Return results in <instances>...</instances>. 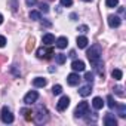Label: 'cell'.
I'll use <instances>...</instances> for the list:
<instances>
[{"instance_id": "6da1fadb", "label": "cell", "mask_w": 126, "mask_h": 126, "mask_svg": "<svg viewBox=\"0 0 126 126\" xmlns=\"http://www.w3.org/2000/svg\"><path fill=\"white\" fill-rule=\"evenodd\" d=\"M89 61H91V64L95 67V71L104 79V62L101 59V46L99 45H94L91 46V49L86 52Z\"/></svg>"}, {"instance_id": "7a4b0ae2", "label": "cell", "mask_w": 126, "mask_h": 126, "mask_svg": "<svg viewBox=\"0 0 126 126\" xmlns=\"http://www.w3.org/2000/svg\"><path fill=\"white\" fill-rule=\"evenodd\" d=\"M33 119H34V122H36L37 125H43V123H46V122L49 120V116H47V110H46L43 105H39V108H37V111L34 113Z\"/></svg>"}, {"instance_id": "3957f363", "label": "cell", "mask_w": 126, "mask_h": 126, "mask_svg": "<svg viewBox=\"0 0 126 126\" xmlns=\"http://www.w3.org/2000/svg\"><path fill=\"white\" fill-rule=\"evenodd\" d=\"M88 111H89V104H88L86 101H82V102L76 107V110H74V117H76V119L85 117V116L88 114Z\"/></svg>"}, {"instance_id": "277c9868", "label": "cell", "mask_w": 126, "mask_h": 126, "mask_svg": "<svg viewBox=\"0 0 126 126\" xmlns=\"http://www.w3.org/2000/svg\"><path fill=\"white\" fill-rule=\"evenodd\" d=\"M52 55H53L52 47H43L42 46L37 49V58H40V59H50Z\"/></svg>"}, {"instance_id": "5b68a950", "label": "cell", "mask_w": 126, "mask_h": 126, "mask_svg": "<svg viewBox=\"0 0 126 126\" xmlns=\"http://www.w3.org/2000/svg\"><path fill=\"white\" fill-rule=\"evenodd\" d=\"M37 99H39V92H37V91H30V92L24 96V102H25L27 105L34 104Z\"/></svg>"}, {"instance_id": "8992f818", "label": "cell", "mask_w": 126, "mask_h": 126, "mask_svg": "<svg viewBox=\"0 0 126 126\" xmlns=\"http://www.w3.org/2000/svg\"><path fill=\"white\" fill-rule=\"evenodd\" d=\"M2 122L3 123H12L14 122V114L8 107H3V110H2Z\"/></svg>"}, {"instance_id": "52a82bcc", "label": "cell", "mask_w": 126, "mask_h": 126, "mask_svg": "<svg viewBox=\"0 0 126 126\" xmlns=\"http://www.w3.org/2000/svg\"><path fill=\"white\" fill-rule=\"evenodd\" d=\"M68 105H70V98L68 96H61V99L56 104V108H58V111H64Z\"/></svg>"}, {"instance_id": "ba28073f", "label": "cell", "mask_w": 126, "mask_h": 126, "mask_svg": "<svg viewBox=\"0 0 126 126\" xmlns=\"http://www.w3.org/2000/svg\"><path fill=\"white\" fill-rule=\"evenodd\" d=\"M79 82H80V77H79L77 73H71V74L67 76V83H68L70 86H77Z\"/></svg>"}, {"instance_id": "9c48e42d", "label": "cell", "mask_w": 126, "mask_h": 126, "mask_svg": "<svg viewBox=\"0 0 126 126\" xmlns=\"http://www.w3.org/2000/svg\"><path fill=\"white\" fill-rule=\"evenodd\" d=\"M120 24H122V19H120L117 15H110V16H108V25H110L111 28H117Z\"/></svg>"}, {"instance_id": "30bf717a", "label": "cell", "mask_w": 126, "mask_h": 126, "mask_svg": "<svg viewBox=\"0 0 126 126\" xmlns=\"http://www.w3.org/2000/svg\"><path fill=\"white\" fill-rule=\"evenodd\" d=\"M71 68L74 71H85V62L80 59H74L73 64H71Z\"/></svg>"}, {"instance_id": "8fae6325", "label": "cell", "mask_w": 126, "mask_h": 126, "mask_svg": "<svg viewBox=\"0 0 126 126\" xmlns=\"http://www.w3.org/2000/svg\"><path fill=\"white\" fill-rule=\"evenodd\" d=\"M104 123H105V126H116V125H117V120H116L114 114L108 113V114L104 117Z\"/></svg>"}, {"instance_id": "7c38bea8", "label": "cell", "mask_w": 126, "mask_h": 126, "mask_svg": "<svg viewBox=\"0 0 126 126\" xmlns=\"http://www.w3.org/2000/svg\"><path fill=\"white\" fill-rule=\"evenodd\" d=\"M42 42H43L46 46H50V45H53V43H55V37H53V34L46 33V34L42 37Z\"/></svg>"}, {"instance_id": "4fadbf2b", "label": "cell", "mask_w": 126, "mask_h": 126, "mask_svg": "<svg viewBox=\"0 0 126 126\" xmlns=\"http://www.w3.org/2000/svg\"><path fill=\"white\" fill-rule=\"evenodd\" d=\"M55 45H56L58 49H64V47H67V45H68V39L64 37V36H62V37H58Z\"/></svg>"}, {"instance_id": "5bb4252c", "label": "cell", "mask_w": 126, "mask_h": 126, "mask_svg": "<svg viewBox=\"0 0 126 126\" xmlns=\"http://www.w3.org/2000/svg\"><path fill=\"white\" fill-rule=\"evenodd\" d=\"M46 83H47V80L43 79V77H36V79L33 80V85H34L36 88H45Z\"/></svg>"}, {"instance_id": "9a60e30c", "label": "cell", "mask_w": 126, "mask_h": 126, "mask_svg": "<svg viewBox=\"0 0 126 126\" xmlns=\"http://www.w3.org/2000/svg\"><path fill=\"white\" fill-rule=\"evenodd\" d=\"M91 92H92V85H86V86H82L79 89V94L82 96H88V95H91Z\"/></svg>"}, {"instance_id": "2e32d148", "label": "cell", "mask_w": 126, "mask_h": 126, "mask_svg": "<svg viewBox=\"0 0 126 126\" xmlns=\"http://www.w3.org/2000/svg\"><path fill=\"white\" fill-rule=\"evenodd\" d=\"M92 105H94V108H95V110H101V108L104 107V101H102V98L95 96V98H94V101H92Z\"/></svg>"}, {"instance_id": "e0dca14e", "label": "cell", "mask_w": 126, "mask_h": 126, "mask_svg": "<svg viewBox=\"0 0 126 126\" xmlns=\"http://www.w3.org/2000/svg\"><path fill=\"white\" fill-rule=\"evenodd\" d=\"M76 42H77V46H79L80 49H85V47L88 46V43H89V42H88V39H86L85 36L77 37V40H76Z\"/></svg>"}, {"instance_id": "ac0fdd59", "label": "cell", "mask_w": 126, "mask_h": 126, "mask_svg": "<svg viewBox=\"0 0 126 126\" xmlns=\"http://www.w3.org/2000/svg\"><path fill=\"white\" fill-rule=\"evenodd\" d=\"M116 108H117V114L120 117H126V105L125 104H116Z\"/></svg>"}, {"instance_id": "d6986e66", "label": "cell", "mask_w": 126, "mask_h": 126, "mask_svg": "<svg viewBox=\"0 0 126 126\" xmlns=\"http://www.w3.org/2000/svg\"><path fill=\"white\" fill-rule=\"evenodd\" d=\"M65 59H67V55H64V53H56V55H55V61H56V64H64Z\"/></svg>"}, {"instance_id": "ffe728a7", "label": "cell", "mask_w": 126, "mask_h": 126, "mask_svg": "<svg viewBox=\"0 0 126 126\" xmlns=\"http://www.w3.org/2000/svg\"><path fill=\"white\" fill-rule=\"evenodd\" d=\"M11 71H12V74H14L15 77H19V76H21V70H19V65H18V64H14V65L11 67Z\"/></svg>"}, {"instance_id": "44dd1931", "label": "cell", "mask_w": 126, "mask_h": 126, "mask_svg": "<svg viewBox=\"0 0 126 126\" xmlns=\"http://www.w3.org/2000/svg\"><path fill=\"white\" fill-rule=\"evenodd\" d=\"M111 77H113V79H116V80H120V79L123 77L122 70H117V68H116V70H113V71H111Z\"/></svg>"}, {"instance_id": "7402d4cb", "label": "cell", "mask_w": 126, "mask_h": 126, "mask_svg": "<svg viewBox=\"0 0 126 126\" xmlns=\"http://www.w3.org/2000/svg\"><path fill=\"white\" fill-rule=\"evenodd\" d=\"M21 113L24 114V117H25V120H27V122H30V120L33 119V116H31V114H33V113H31V110H28V108H22V110H21Z\"/></svg>"}, {"instance_id": "603a6c76", "label": "cell", "mask_w": 126, "mask_h": 126, "mask_svg": "<svg viewBox=\"0 0 126 126\" xmlns=\"http://www.w3.org/2000/svg\"><path fill=\"white\" fill-rule=\"evenodd\" d=\"M113 91H114V94H116V95H119V96H122V98L125 96V92H123V86L117 85V86H114V89H113Z\"/></svg>"}, {"instance_id": "cb8c5ba5", "label": "cell", "mask_w": 126, "mask_h": 126, "mask_svg": "<svg viewBox=\"0 0 126 126\" xmlns=\"http://www.w3.org/2000/svg\"><path fill=\"white\" fill-rule=\"evenodd\" d=\"M9 2V6L12 9V12H16L18 11V0H8Z\"/></svg>"}, {"instance_id": "d4e9b609", "label": "cell", "mask_w": 126, "mask_h": 126, "mask_svg": "<svg viewBox=\"0 0 126 126\" xmlns=\"http://www.w3.org/2000/svg\"><path fill=\"white\" fill-rule=\"evenodd\" d=\"M30 19H33V21H39V19H40V12H37V11H31V12H30Z\"/></svg>"}, {"instance_id": "484cf974", "label": "cell", "mask_w": 126, "mask_h": 126, "mask_svg": "<svg viewBox=\"0 0 126 126\" xmlns=\"http://www.w3.org/2000/svg\"><path fill=\"white\" fill-rule=\"evenodd\" d=\"M34 43H36V40H34V37H31V39L28 40V43H27L25 50H27V52H31V50H33V47H34Z\"/></svg>"}, {"instance_id": "4316f807", "label": "cell", "mask_w": 126, "mask_h": 126, "mask_svg": "<svg viewBox=\"0 0 126 126\" xmlns=\"http://www.w3.org/2000/svg\"><path fill=\"white\" fill-rule=\"evenodd\" d=\"M105 5L107 8H116L119 5V0H105Z\"/></svg>"}, {"instance_id": "83f0119b", "label": "cell", "mask_w": 126, "mask_h": 126, "mask_svg": "<svg viewBox=\"0 0 126 126\" xmlns=\"http://www.w3.org/2000/svg\"><path fill=\"white\" fill-rule=\"evenodd\" d=\"M52 92H53V95H59V94L62 92V86H61V85H55V86L52 88Z\"/></svg>"}, {"instance_id": "f1b7e54d", "label": "cell", "mask_w": 126, "mask_h": 126, "mask_svg": "<svg viewBox=\"0 0 126 126\" xmlns=\"http://www.w3.org/2000/svg\"><path fill=\"white\" fill-rule=\"evenodd\" d=\"M85 80L92 85V82H94V73H89V71H88V73L85 74Z\"/></svg>"}, {"instance_id": "f546056e", "label": "cell", "mask_w": 126, "mask_h": 126, "mask_svg": "<svg viewBox=\"0 0 126 126\" xmlns=\"http://www.w3.org/2000/svg\"><path fill=\"white\" fill-rule=\"evenodd\" d=\"M107 104H108V107H110V108H114V107H116V102H114V99H113V96H111V95H108V96H107Z\"/></svg>"}, {"instance_id": "4dcf8cb0", "label": "cell", "mask_w": 126, "mask_h": 126, "mask_svg": "<svg viewBox=\"0 0 126 126\" xmlns=\"http://www.w3.org/2000/svg\"><path fill=\"white\" fill-rule=\"evenodd\" d=\"M39 8H40V11H42V12H45V14H47V12H49V6H47L46 3H40V6H39Z\"/></svg>"}, {"instance_id": "1f68e13d", "label": "cell", "mask_w": 126, "mask_h": 126, "mask_svg": "<svg viewBox=\"0 0 126 126\" xmlns=\"http://www.w3.org/2000/svg\"><path fill=\"white\" fill-rule=\"evenodd\" d=\"M77 31H80L82 34H85V33H88V31H89V27H88V25H80V27L77 28Z\"/></svg>"}, {"instance_id": "d6a6232c", "label": "cell", "mask_w": 126, "mask_h": 126, "mask_svg": "<svg viewBox=\"0 0 126 126\" xmlns=\"http://www.w3.org/2000/svg\"><path fill=\"white\" fill-rule=\"evenodd\" d=\"M61 5L62 6H71L73 5V0H61Z\"/></svg>"}, {"instance_id": "836d02e7", "label": "cell", "mask_w": 126, "mask_h": 126, "mask_svg": "<svg viewBox=\"0 0 126 126\" xmlns=\"http://www.w3.org/2000/svg\"><path fill=\"white\" fill-rule=\"evenodd\" d=\"M5 46H6V37L0 36V47H5Z\"/></svg>"}, {"instance_id": "e575fe53", "label": "cell", "mask_w": 126, "mask_h": 126, "mask_svg": "<svg viewBox=\"0 0 126 126\" xmlns=\"http://www.w3.org/2000/svg\"><path fill=\"white\" fill-rule=\"evenodd\" d=\"M25 3H27V6H34L37 3V0H25Z\"/></svg>"}, {"instance_id": "d590c367", "label": "cell", "mask_w": 126, "mask_h": 126, "mask_svg": "<svg viewBox=\"0 0 126 126\" xmlns=\"http://www.w3.org/2000/svg\"><path fill=\"white\" fill-rule=\"evenodd\" d=\"M70 58H76V50H70Z\"/></svg>"}, {"instance_id": "8d00e7d4", "label": "cell", "mask_w": 126, "mask_h": 126, "mask_svg": "<svg viewBox=\"0 0 126 126\" xmlns=\"http://www.w3.org/2000/svg\"><path fill=\"white\" fill-rule=\"evenodd\" d=\"M6 61V56L5 55H0V64H2V62H5Z\"/></svg>"}, {"instance_id": "74e56055", "label": "cell", "mask_w": 126, "mask_h": 126, "mask_svg": "<svg viewBox=\"0 0 126 126\" xmlns=\"http://www.w3.org/2000/svg\"><path fill=\"white\" fill-rule=\"evenodd\" d=\"M70 18H71V21H76V19H77V15H76V14H71Z\"/></svg>"}, {"instance_id": "f35d334b", "label": "cell", "mask_w": 126, "mask_h": 126, "mask_svg": "<svg viewBox=\"0 0 126 126\" xmlns=\"http://www.w3.org/2000/svg\"><path fill=\"white\" fill-rule=\"evenodd\" d=\"M42 24H45V25H46V27H50V25H52V24H50V22H49V21H42Z\"/></svg>"}, {"instance_id": "ab89813d", "label": "cell", "mask_w": 126, "mask_h": 126, "mask_svg": "<svg viewBox=\"0 0 126 126\" xmlns=\"http://www.w3.org/2000/svg\"><path fill=\"white\" fill-rule=\"evenodd\" d=\"M3 22V16H2V14H0V24Z\"/></svg>"}, {"instance_id": "60d3db41", "label": "cell", "mask_w": 126, "mask_h": 126, "mask_svg": "<svg viewBox=\"0 0 126 126\" xmlns=\"http://www.w3.org/2000/svg\"><path fill=\"white\" fill-rule=\"evenodd\" d=\"M83 2H92V0H83Z\"/></svg>"}]
</instances>
